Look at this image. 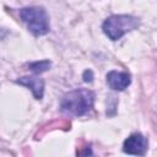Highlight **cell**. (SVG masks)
Masks as SVG:
<instances>
[{
	"instance_id": "6da1fadb",
	"label": "cell",
	"mask_w": 157,
	"mask_h": 157,
	"mask_svg": "<svg viewBox=\"0 0 157 157\" xmlns=\"http://www.w3.org/2000/svg\"><path fill=\"white\" fill-rule=\"evenodd\" d=\"M94 93L86 88H77L74 91L67 92L60 103L61 112L72 115V117H81L86 114L93 105Z\"/></svg>"
},
{
	"instance_id": "7a4b0ae2",
	"label": "cell",
	"mask_w": 157,
	"mask_h": 157,
	"mask_svg": "<svg viewBox=\"0 0 157 157\" xmlns=\"http://www.w3.org/2000/svg\"><path fill=\"white\" fill-rule=\"evenodd\" d=\"M20 17L34 36H44L49 32V16L43 7H23L20 11Z\"/></svg>"
},
{
	"instance_id": "3957f363",
	"label": "cell",
	"mask_w": 157,
	"mask_h": 157,
	"mask_svg": "<svg viewBox=\"0 0 157 157\" xmlns=\"http://www.w3.org/2000/svg\"><path fill=\"white\" fill-rule=\"evenodd\" d=\"M139 26V20L131 15H113L103 22V32L112 40L120 39L125 33L135 29Z\"/></svg>"
},
{
	"instance_id": "277c9868",
	"label": "cell",
	"mask_w": 157,
	"mask_h": 157,
	"mask_svg": "<svg viewBox=\"0 0 157 157\" xmlns=\"http://www.w3.org/2000/svg\"><path fill=\"white\" fill-rule=\"evenodd\" d=\"M148 146V141L147 139L140 134V132H135L131 134L125 141H124V146H123V151L125 153L129 155H137V156H145L146 150Z\"/></svg>"
},
{
	"instance_id": "5b68a950",
	"label": "cell",
	"mask_w": 157,
	"mask_h": 157,
	"mask_svg": "<svg viewBox=\"0 0 157 157\" xmlns=\"http://www.w3.org/2000/svg\"><path fill=\"white\" fill-rule=\"evenodd\" d=\"M131 82L130 75L128 72H120V71H109L107 74V83L110 88L115 91H124Z\"/></svg>"
},
{
	"instance_id": "8992f818",
	"label": "cell",
	"mask_w": 157,
	"mask_h": 157,
	"mask_svg": "<svg viewBox=\"0 0 157 157\" xmlns=\"http://www.w3.org/2000/svg\"><path fill=\"white\" fill-rule=\"evenodd\" d=\"M17 83L26 86L28 88H31V91L33 92V96L36 99H42L43 98V93H44V81L39 77H34V76H25L21 77L18 80H16Z\"/></svg>"
},
{
	"instance_id": "52a82bcc",
	"label": "cell",
	"mask_w": 157,
	"mask_h": 157,
	"mask_svg": "<svg viewBox=\"0 0 157 157\" xmlns=\"http://www.w3.org/2000/svg\"><path fill=\"white\" fill-rule=\"evenodd\" d=\"M28 67L31 71H33L34 74H42L44 71H47L50 67V61L49 60H42V61H34L28 64Z\"/></svg>"
},
{
	"instance_id": "ba28073f",
	"label": "cell",
	"mask_w": 157,
	"mask_h": 157,
	"mask_svg": "<svg viewBox=\"0 0 157 157\" xmlns=\"http://www.w3.org/2000/svg\"><path fill=\"white\" fill-rule=\"evenodd\" d=\"M93 80V74H92V71L91 70H86L85 72H83V81L85 82H91Z\"/></svg>"
}]
</instances>
